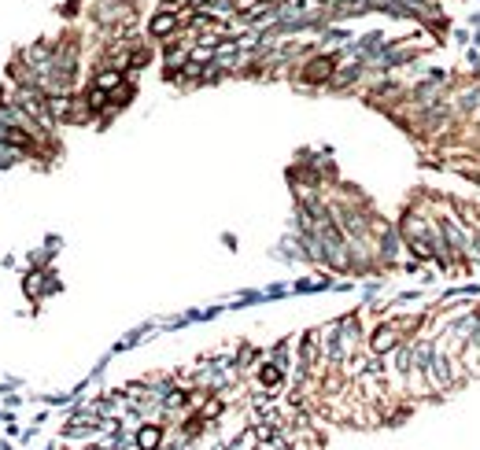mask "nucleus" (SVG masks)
Here are the masks:
<instances>
[{
	"instance_id": "4",
	"label": "nucleus",
	"mask_w": 480,
	"mask_h": 450,
	"mask_svg": "<svg viewBox=\"0 0 480 450\" xmlns=\"http://www.w3.org/2000/svg\"><path fill=\"white\" fill-rule=\"evenodd\" d=\"M259 384H262L266 391L281 388V384H285V369L277 366V362H273V366H262V369H259Z\"/></svg>"
},
{
	"instance_id": "3",
	"label": "nucleus",
	"mask_w": 480,
	"mask_h": 450,
	"mask_svg": "<svg viewBox=\"0 0 480 450\" xmlns=\"http://www.w3.org/2000/svg\"><path fill=\"white\" fill-rule=\"evenodd\" d=\"M177 23H181V19H177L174 12H163V15L152 19V34H155V37H174Z\"/></svg>"
},
{
	"instance_id": "6",
	"label": "nucleus",
	"mask_w": 480,
	"mask_h": 450,
	"mask_svg": "<svg viewBox=\"0 0 480 450\" xmlns=\"http://www.w3.org/2000/svg\"><path fill=\"white\" fill-rule=\"evenodd\" d=\"M130 96H133V85H130V81H122L119 89L111 92V104H115V107H122L126 100H130Z\"/></svg>"
},
{
	"instance_id": "5",
	"label": "nucleus",
	"mask_w": 480,
	"mask_h": 450,
	"mask_svg": "<svg viewBox=\"0 0 480 450\" xmlns=\"http://www.w3.org/2000/svg\"><path fill=\"white\" fill-rule=\"evenodd\" d=\"M329 74H333V59H318V63H311V67H307V81H325Z\"/></svg>"
},
{
	"instance_id": "2",
	"label": "nucleus",
	"mask_w": 480,
	"mask_h": 450,
	"mask_svg": "<svg viewBox=\"0 0 480 450\" xmlns=\"http://www.w3.org/2000/svg\"><path fill=\"white\" fill-rule=\"evenodd\" d=\"M399 340V329H392V325H384V329H377V336L369 340V347H373V355H384L392 344Z\"/></svg>"
},
{
	"instance_id": "1",
	"label": "nucleus",
	"mask_w": 480,
	"mask_h": 450,
	"mask_svg": "<svg viewBox=\"0 0 480 450\" xmlns=\"http://www.w3.org/2000/svg\"><path fill=\"white\" fill-rule=\"evenodd\" d=\"M159 443H163V428H159V424L137 428V447H141V450H155Z\"/></svg>"
}]
</instances>
